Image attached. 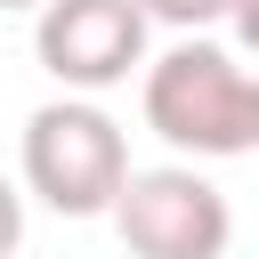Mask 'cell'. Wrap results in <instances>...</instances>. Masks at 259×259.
I'll return each mask as SVG.
<instances>
[{
  "label": "cell",
  "mask_w": 259,
  "mask_h": 259,
  "mask_svg": "<svg viewBox=\"0 0 259 259\" xmlns=\"http://www.w3.org/2000/svg\"><path fill=\"white\" fill-rule=\"evenodd\" d=\"M16 243H24V194L0 178V259H16Z\"/></svg>",
  "instance_id": "obj_6"
},
{
  "label": "cell",
  "mask_w": 259,
  "mask_h": 259,
  "mask_svg": "<svg viewBox=\"0 0 259 259\" xmlns=\"http://www.w3.org/2000/svg\"><path fill=\"white\" fill-rule=\"evenodd\" d=\"M154 24H170V32H202V24H227V8L235 0H138Z\"/></svg>",
  "instance_id": "obj_5"
},
{
  "label": "cell",
  "mask_w": 259,
  "mask_h": 259,
  "mask_svg": "<svg viewBox=\"0 0 259 259\" xmlns=\"http://www.w3.org/2000/svg\"><path fill=\"white\" fill-rule=\"evenodd\" d=\"M146 8L138 0H40V24H32V57L57 89H121L138 65H146Z\"/></svg>",
  "instance_id": "obj_4"
},
{
  "label": "cell",
  "mask_w": 259,
  "mask_h": 259,
  "mask_svg": "<svg viewBox=\"0 0 259 259\" xmlns=\"http://www.w3.org/2000/svg\"><path fill=\"white\" fill-rule=\"evenodd\" d=\"M146 130L170 154H194V162L259 154V73L235 49H219L202 32H178L146 65Z\"/></svg>",
  "instance_id": "obj_1"
},
{
  "label": "cell",
  "mask_w": 259,
  "mask_h": 259,
  "mask_svg": "<svg viewBox=\"0 0 259 259\" xmlns=\"http://www.w3.org/2000/svg\"><path fill=\"white\" fill-rule=\"evenodd\" d=\"M227 24H235V40H243V57H259V0H235Z\"/></svg>",
  "instance_id": "obj_7"
},
{
  "label": "cell",
  "mask_w": 259,
  "mask_h": 259,
  "mask_svg": "<svg viewBox=\"0 0 259 259\" xmlns=\"http://www.w3.org/2000/svg\"><path fill=\"white\" fill-rule=\"evenodd\" d=\"M113 235L130 243V259H227L235 210L194 162H162V170H130L113 202Z\"/></svg>",
  "instance_id": "obj_3"
},
{
  "label": "cell",
  "mask_w": 259,
  "mask_h": 259,
  "mask_svg": "<svg viewBox=\"0 0 259 259\" xmlns=\"http://www.w3.org/2000/svg\"><path fill=\"white\" fill-rule=\"evenodd\" d=\"M24 186L57 219H113V202L130 186V138H121V121L105 105H89L81 89H65L57 105H40L24 121Z\"/></svg>",
  "instance_id": "obj_2"
},
{
  "label": "cell",
  "mask_w": 259,
  "mask_h": 259,
  "mask_svg": "<svg viewBox=\"0 0 259 259\" xmlns=\"http://www.w3.org/2000/svg\"><path fill=\"white\" fill-rule=\"evenodd\" d=\"M0 8H40V0H0Z\"/></svg>",
  "instance_id": "obj_8"
}]
</instances>
